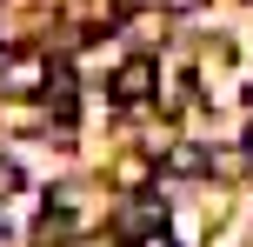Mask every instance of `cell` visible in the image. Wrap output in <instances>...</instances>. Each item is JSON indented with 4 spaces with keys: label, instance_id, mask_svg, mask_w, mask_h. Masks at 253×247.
I'll list each match as a JSON object with an SVG mask.
<instances>
[{
    "label": "cell",
    "instance_id": "obj_5",
    "mask_svg": "<svg viewBox=\"0 0 253 247\" xmlns=\"http://www.w3.org/2000/svg\"><path fill=\"white\" fill-rule=\"evenodd\" d=\"M247 154H253V120H247Z\"/></svg>",
    "mask_w": 253,
    "mask_h": 247
},
{
    "label": "cell",
    "instance_id": "obj_4",
    "mask_svg": "<svg viewBox=\"0 0 253 247\" xmlns=\"http://www.w3.org/2000/svg\"><path fill=\"white\" fill-rule=\"evenodd\" d=\"M140 247H180V241H173V234H167V227H160V234H147Z\"/></svg>",
    "mask_w": 253,
    "mask_h": 247
},
{
    "label": "cell",
    "instance_id": "obj_1",
    "mask_svg": "<svg viewBox=\"0 0 253 247\" xmlns=\"http://www.w3.org/2000/svg\"><path fill=\"white\" fill-rule=\"evenodd\" d=\"M153 80H160V67H153L147 53H133V60H120V74H114V100H120V107L153 100Z\"/></svg>",
    "mask_w": 253,
    "mask_h": 247
},
{
    "label": "cell",
    "instance_id": "obj_2",
    "mask_svg": "<svg viewBox=\"0 0 253 247\" xmlns=\"http://www.w3.org/2000/svg\"><path fill=\"white\" fill-rule=\"evenodd\" d=\"M167 160H173V174H207V167H213V160H207L200 147H173Z\"/></svg>",
    "mask_w": 253,
    "mask_h": 247
},
{
    "label": "cell",
    "instance_id": "obj_3",
    "mask_svg": "<svg viewBox=\"0 0 253 247\" xmlns=\"http://www.w3.org/2000/svg\"><path fill=\"white\" fill-rule=\"evenodd\" d=\"M114 181H120V187H147V160H140V154H126L120 167H114Z\"/></svg>",
    "mask_w": 253,
    "mask_h": 247
}]
</instances>
